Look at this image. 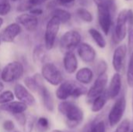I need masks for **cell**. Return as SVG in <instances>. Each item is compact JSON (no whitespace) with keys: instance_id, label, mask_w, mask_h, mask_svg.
Segmentation results:
<instances>
[{"instance_id":"obj_1","label":"cell","mask_w":133,"mask_h":132,"mask_svg":"<svg viewBox=\"0 0 133 132\" xmlns=\"http://www.w3.org/2000/svg\"><path fill=\"white\" fill-rule=\"evenodd\" d=\"M97 8L99 25L105 35H108L113 23L115 6L113 0H94Z\"/></svg>"},{"instance_id":"obj_23","label":"cell","mask_w":133,"mask_h":132,"mask_svg":"<svg viewBox=\"0 0 133 132\" xmlns=\"http://www.w3.org/2000/svg\"><path fill=\"white\" fill-rule=\"evenodd\" d=\"M108 97L106 96V93H103L97 97H96L92 103L91 110L94 113H98L104 107L107 103Z\"/></svg>"},{"instance_id":"obj_15","label":"cell","mask_w":133,"mask_h":132,"mask_svg":"<svg viewBox=\"0 0 133 132\" xmlns=\"http://www.w3.org/2000/svg\"><path fill=\"white\" fill-rule=\"evenodd\" d=\"M122 77L118 72L115 73L111 79L109 86L106 92V96L108 99H115L118 96L122 89Z\"/></svg>"},{"instance_id":"obj_2","label":"cell","mask_w":133,"mask_h":132,"mask_svg":"<svg viewBox=\"0 0 133 132\" xmlns=\"http://www.w3.org/2000/svg\"><path fill=\"white\" fill-rule=\"evenodd\" d=\"M58 110L65 116L66 124L70 128H76L83 121L84 114L82 109L72 102L62 101L58 106Z\"/></svg>"},{"instance_id":"obj_31","label":"cell","mask_w":133,"mask_h":132,"mask_svg":"<svg viewBox=\"0 0 133 132\" xmlns=\"http://www.w3.org/2000/svg\"><path fill=\"white\" fill-rule=\"evenodd\" d=\"M11 10V5L8 0L0 1V16L7 15Z\"/></svg>"},{"instance_id":"obj_8","label":"cell","mask_w":133,"mask_h":132,"mask_svg":"<svg viewBox=\"0 0 133 132\" xmlns=\"http://www.w3.org/2000/svg\"><path fill=\"white\" fill-rule=\"evenodd\" d=\"M126 108V100L124 95L121 96L114 103L108 114V122L111 127L119 124Z\"/></svg>"},{"instance_id":"obj_7","label":"cell","mask_w":133,"mask_h":132,"mask_svg":"<svg viewBox=\"0 0 133 132\" xmlns=\"http://www.w3.org/2000/svg\"><path fill=\"white\" fill-rule=\"evenodd\" d=\"M127 10H122L117 17L116 25L112 33V40L115 44L121 43L127 35Z\"/></svg>"},{"instance_id":"obj_48","label":"cell","mask_w":133,"mask_h":132,"mask_svg":"<svg viewBox=\"0 0 133 132\" xmlns=\"http://www.w3.org/2000/svg\"><path fill=\"white\" fill-rule=\"evenodd\" d=\"M0 44H1V39H0Z\"/></svg>"},{"instance_id":"obj_19","label":"cell","mask_w":133,"mask_h":132,"mask_svg":"<svg viewBox=\"0 0 133 132\" xmlns=\"http://www.w3.org/2000/svg\"><path fill=\"white\" fill-rule=\"evenodd\" d=\"M27 105L20 101H12L9 103L0 105V110L12 114L13 115L24 113L27 110Z\"/></svg>"},{"instance_id":"obj_35","label":"cell","mask_w":133,"mask_h":132,"mask_svg":"<svg viewBox=\"0 0 133 132\" xmlns=\"http://www.w3.org/2000/svg\"><path fill=\"white\" fill-rule=\"evenodd\" d=\"M3 128L6 131H12L14 130L15 128V125L12 121L11 120H7L5 121L3 123Z\"/></svg>"},{"instance_id":"obj_43","label":"cell","mask_w":133,"mask_h":132,"mask_svg":"<svg viewBox=\"0 0 133 132\" xmlns=\"http://www.w3.org/2000/svg\"><path fill=\"white\" fill-rule=\"evenodd\" d=\"M3 22H4L3 19H2V17H0V27L2 26V24H3Z\"/></svg>"},{"instance_id":"obj_44","label":"cell","mask_w":133,"mask_h":132,"mask_svg":"<svg viewBox=\"0 0 133 132\" xmlns=\"http://www.w3.org/2000/svg\"><path fill=\"white\" fill-rule=\"evenodd\" d=\"M51 132H65V131H62L58 130V129H55V130H53Z\"/></svg>"},{"instance_id":"obj_27","label":"cell","mask_w":133,"mask_h":132,"mask_svg":"<svg viewBox=\"0 0 133 132\" xmlns=\"http://www.w3.org/2000/svg\"><path fill=\"white\" fill-rule=\"evenodd\" d=\"M14 93L10 90H5L0 93V105L9 103L14 100Z\"/></svg>"},{"instance_id":"obj_17","label":"cell","mask_w":133,"mask_h":132,"mask_svg":"<svg viewBox=\"0 0 133 132\" xmlns=\"http://www.w3.org/2000/svg\"><path fill=\"white\" fill-rule=\"evenodd\" d=\"M24 84L28 90L36 93H39L41 89L44 86V79L40 74H34L33 76L26 77Z\"/></svg>"},{"instance_id":"obj_14","label":"cell","mask_w":133,"mask_h":132,"mask_svg":"<svg viewBox=\"0 0 133 132\" xmlns=\"http://www.w3.org/2000/svg\"><path fill=\"white\" fill-rule=\"evenodd\" d=\"M21 26L16 23H11L8 25L2 32L0 35V39L5 43H12L14 41L16 37L21 33Z\"/></svg>"},{"instance_id":"obj_24","label":"cell","mask_w":133,"mask_h":132,"mask_svg":"<svg viewBox=\"0 0 133 132\" xmlns=\"http://www.w3.org/2000/svg\"><path fill=\"white\" fill-rule=\"evenodd\" d=\"M89 34L90 35V37H92V39L94 40V41L96 43V44L101 47V48H104L107 45V42L105 38L103 37L102 33L101 32H99L97 30L94 29V28H90L89 30Z\"/></svg>"},{"instance_id":"obj_21","label":"cell","mask_w":133,"mask_h":132,"mask_svg":"<svg viewBox=\"0 0 133 132\" xmlns=\"http://www.w3.org/2000/svg\"><path fill=\"white\" fill-rule=\"evenodd\" d=\"M94 78V72L89 68H82L76 73V79L80 84H90Z\"/></svg>"},{"instance_id":"obj_42","label":"cell","mask_w":133,"mask_h":132,"mask_svg":"<svg viewBox=\"0 0 133 132\" xmlns=\"http://www.w3.org/2000/svg\"><path fill=\"white\" fill-rule=\"evenodd\" d=\"M3 89H4V84L2 82H0V93L2 92Z\"/></svg>"},{"instance_id":"obj_26","label":"cell","mask_w":133,"mask_h":132,"mask_svg":"<svg viewBox=\"0 0 133 132\" xmlns=\"http://www.w3.org/2000/svg\"><path fill=\"white\" fill-rule=\"evenodd\" d=\"M76 14L83 21H84L86 23H91L94 19L93 15L91 14V12H89L87 9L83 8V7L77 9Z\"/></svg>"},{"instance_id":"obj_32","label":"cell","mask_w":133,"mask_h":132,"mask_svg":"<svg viewBox=\"0 0 133 132\" xmlns=\"http://www.w3.org/2000/svg\"><path fill=\"white\" fill-rule=\"evenodd\" d=\"M128 52L131 54L133 51V27L129 26L128 29Z\"/></svg>"},{"instance_id":"obj_49","label":"cell","mask_w":133,"mask_h":132,"mask_svg":"<svg viewBox=\"0 0 133 132\" xmlns=\"http://www.w3.org/2000/svg\"><path fill=\"white\" fill-rule=\"evenodd\" d=\"M130 132H133V130H132V131H130Z\"/></svg>"},{"instance_id":"obj_22","label":"cell","mask_w":133,"mask_h":132,"mask_svg":"<svg viewBox=\"0 0 133 132\" xmlns=\"http://www.w3.org/2000/svg\"><path fill=\"white\" fill-rule=\"evenodd\" d=\"M47 56V49L42 44L36 46L33 51V59L36 64H43Z\"/></svg>"},{"instance_id":"obj_13","label":"cell","mask_w":133,"mask_h":132,"mask_svg":"<svg viewBox=\"0 0 133 132\" xmlns=\"http://www.w3.org/2000/svg\"><path fill=\"white\" fill-rule=\"evenodd\" d=\"M16 23L23 26L27 31L33 32L38 26V19L30 13H23L16 18Z\"/></svg>"},{"instance_id":"obj_9","label":"cell","mask_w":133,"mask_h":132,"mask_svg":"<svg viewBox=\"0 0 133 132\" xmlns=\"http://www.w3.org/2000/svg\"><path fill=\"white\" fill-rule=\"evenodd\" d=\"M108 78L106 73L98 75L94 83L87 92V99L94 100L96 97L104 93V89L108 84Z\"/></svg>"},{"instance_id":"obj_47","label":"cell","mask_w":133,"mask_h":132,"mask_svg":"<svg viewBox=\"0 0 133 132\" xmlns=\"http://www.w3.org/2000/svg\"><path fill=\"white\" fill-rule=\"evenodd\" d=\"M125 1H131V0H125Z\"/></svg>"},{"instance_id":"obj_25","label":"cell","mask_w":133,"mask_h":132,"mask_svg":"<svg viewBox=\"0 0 133 132\" xmlns=\"http://www.w3.org/2000/svg\"><path fill=\"white\" fill-rule=\"evenodd\" d=\"M52 16H56L61 22V23H66L71 19V13L65 9L55 8L53 9V12L51 13Z\"/></svg>"},{"instance_id":"obj_6","label":"cell","mask_w":133,"mask_h":132,"mask_svg":"<svg viewBox=\"0 0 133 132\" xmlns=\"http://www.w3.org/2000/svg\"><path fill=\"white\" fill-rule=\"evenodd\" d=\"M82 37L77 30H69L65 32L61 37L59 46L62 51L66 53L72 51L81 43Z\"/></svg>"},{"instance_id":"obj_5","label":"cell","mask_w":133,"mask_h":132,"mask_svg":"<svg viewBox=\"0 0 133 132\" xmlns=\"http://www.w3.org/2000/svg\"><path fill=\"white\" fill-rule=\"evenodd\" d=\"M41 76L52 86H59L63 82V76L58 68L53 63H45L41 68Z\"/></svg>"},{"instance_id":"obj_40","label":"cell","mask_w":133,"mask_h":132,"mask_svg":"<svg viewBox=\"0 0 133 132\" xmlns=\"http://www.w3.org/2000/svg\"><path fill=\"white\" fill-rule=\"evenodd\" d=\"M44 12V11L41 9H39V8H37V9H32L31 10H30V14L33 15V16H41L42 15Z\"/></svg>"},{"instance_id":"obj_10","label":"cell","mask_w":133,"mask_h":132,"mask_svg":"<svg viewBox=\"0 0 133 132\" xmlns=\"http://www.w3.org/2000/svg\"><path fill=\"white\" fill-rule=\"evenodd\" d=\"M13 93L18 101H20L27 106H34L36 103V100L34 95L31 94V93L26 89V86L20 83H17L14 86Z\"/></svg>"},{"instance_id":"obj_12","label":"cell","mask_w":133,"mask_h":132,"mask_svg":"<svg viewBox=\"0 0 133 132\" xmlns=\"http://www.w3.org/2000/svg\"><path fill=\"white\" fill-rule=\"evenodd\" d=\"M77 53L81 60L87 64L94 62L97 56L95 49L87 43H80L77 47Z\"/></svg>"},{"instance_id":"obj_38","label":"cell","mask_w":133,"mask_h":132,"mask_svg":"<svg viewBox=\"0 0 133 132\" xmlns=\"http://www.w3.org/2000/svg\"><path fill=\"white\" fill-rule=\"evenodd\" d=\"M14 117H15L16 120L17 121V122H18L20 125L24 126V124H25L26 122V116H25L24 113L19 114H16V115H14Z\"/></svg>"},{"instance_id":"obj_39","label":"cell","mask_w":133,"mask_h":132,"mask_svg":"<svg viewBox=\"0 0 133 132\" xmlns=\"http://www.w3.org/2000/svg\"><path fill=\"white\" fill-rule=\"evenodd\" d=\"M127 23L129 26L133 27V11L132 9L127 10Z\"/></svg>"},{"instance_id":"obj_33","label":"cell","mask_w":133,"mask_h":132,"mask_svg":"<svg viewBox=\"0 0 133 132\" xmlns=\"http://www.w3.org/2000/svg\"><path fill=\"white\" fill-rule=\"evenodd\" d=\"M32 9H34L31 5L30 4L28 0H25L23 2H21L18 6H17V11L18 12H26V11H30Z\"/></svg>"},{"instance_id":"obj_3","label":"cell","mask_w":133,"mask_h":132,"mask_svg":"<svg viewBox=\"0 0 133 132\" xmlns=\"http://www.w3.org/2000/svg\"><path fill=\"white\" fill-rule=\"evenodd\" d=\"M24 73V68L19 61L8 63L1 72V79L6 83H12L19 80Z\"/></svg>"},{"instance_id":"obj_30","label":"cell","mask_w":133,"mask_h":132,"mask_svg":"<svg viewBox=\"0 0 133 132\" xmlns=\"http://www.w3.org/2000/svg\"><path fill=\"white\" fill-rule=\"evenodd\" d=\"M130 121L129 119L123 120L113 132H129L130 130Z\"/></svg>"},{"instance_id":"obj_11","label":"cell","mask_w":133,"mask_h":132,"mask_svg":"<svg viewBox=\"0 0 133 132\" xmlns=\"http://www.w3.org/2000/svg\"><path fill=\"white\" fill-rule=\"evenodd\" d=\"M127 51L128 50H127L126 45L122 44L117 47L113 53L112 65H113L115 71L118 73H119L124 67Z\"/></svg>"},{"instance_id":"obj_51","label":"cell","mask_w":133,"mask_h":132,"mask_svg":"<svg viewBox=\"0 0 133 132\" xmlns=\"http://www.w3.org/2000/svg\"><path fill=\"white\" fill-rule=\"evenodd\" d=\"M15 132H19V131H15Z\"/></svg>"},{"instance_id":"obj_45","label":"cell","mask_w":133,"mask_h":132,"mask_svg":"<svg viewBox=\"0 0 133 132\" xmlns=\"http://www.w3.org/2000/svg\"><path fill=\"white\" fill-rule=\"evenodd\" d=\"M132 112H133V95H132Z\"/></svg>"},{"instance_id":"obj_28","label":"cell","mask_w":133,"mask_h":132,"mask_svg":"<svg viewBox=\"0 0 133 132\" xmlns=\"http://www.w3.org/2000/svg\"><path fill=\"white\" fill-rule=\"evenodd\" d=\"M127 83L129 87H133V51L130 54L127 69Z\"/></svg>"},{"instance_id":"obj_41","label":"cell","mask_w":133,"mask_h":132,"mask_svg":"<svg viewBox=\"0 0 133 132\" xmlns=\"http://www.w3.org/2000/svg\"><path fill=\"white\" fill-rule=\"evenodd\" d=\"M30 4L31 5V6L34 8V6H37V5H41L42 3H44L46 2L48 0H28Z\"/></svg>"},{"instance_id":"obj_34","label":"cell","mask_w":133,"mask_h":132,"mask_svg":"<svg viewBox=\"0 0 133 132\" xmlns=\"http://www.w3.org/2000/svg\"><path fill=\"white\" fill-rule=\"evenodd\" d=\"M34 120L32 118H30L29 120H26V124L23 126V132H32L34 128Z\"/></svg>"},{"instance_id":"obj_16","label":"cell","mask_w":133,"mask_h":132,"mask_svg":"<svg viewBox=\"0 0 133 132\" xmlns=\"http://www.w3.org/2000/svg\"><path fill=\"white\" fill-rule=\"evenodd\" d=\"M75 82H70V81H65L62 82L58 87L55 95L56 97L62 101H65L70 96H72V93L75 88Z\"/></svg>"},{"instance_id":"obj_50","label":"cell","mask_w":133,"mask_h":132,"mask_svg":"<svg viewBox=\"0 0 133 132\" xmlns=\"http://www.w3.org/2000/svg\"><path fill=\"white\" fill-rule=\"evenodd\" d=\"M0 1H3V0H0Z\"/></svg>"},{"instance_id":"obj_4","label":"cell","mask_w":133,"mask_h":132,"mask_svg":"<svg viewBox=\"0 0 133 132\" xmlns=\"http://www.w3.org/2000/svg\"><path fill=\"white\" fill-rule=\"evenodd\" d=\"M61 22L56 16H52L47 23L44 33V47L47 51L53 48L60 29Z\"/></svg>"},{"instance_id":"obj_46","label":"cell","mask_w":133,"mask_h":132,"mask_svg":"<svg viewBox=\"0 0 133 132\" xmlns=\"http://www.w3.org/2000/svg\"><path fill=\"white\" fill-rule=\"evenodd\" d=\"M12 2H18V1H21V0H12Z\"/></svg>"},{"instance_id":"obj_20","label":"cell","mask_w":133,"mask_h":132,"mask_svg":"<svg viewBox=\"0 0 133 132\" xmlns=\"http://www.w3.org/2000/svg\"><path fill=\"white\" fill-rule=\"evenodd\" d=\"M38 93L41 96L43 104H44V107L46 108V110L50 111V112H53L54 109H55L54 100H53V97L51 96V93L49 92L48 88L45 86H44L41 89V90L39 91Z\"/></svg>"},{"instance_id":"obj_18","label":"cell","mask_w":133,"mask_h":132,"mask_svg":"<svg viewBox=\"0 0 133 132\" xmlns=\"http://www.w3.org/2000/svg\"><path fill=\"white\" fill-rule=\"evenodd\" d=\"M63 65L68 74H73L78 68V60L76 54L72 51L65 53L63 58Z\"/></svg>"},{"instance_id":"obj_29","label":"cell","mask_w":133,"mask_h":132,"mask_svg":"<svg viewBox=\"0 0 133 132\" xmlns=\"http://www.w3.org/2000/svg\"><path fill=\"white\" fill-rule=\"evenodd\" d=\"M37 129L41 132L46 131L48 128H49V121L47 117H41L38 118L37 121Z\"/></svg>"},{"instance_id":"obj_36","label":"cell","mask_w":133,"mask_h":132,"mask_svg":"<svg viewBox=\"0 0 133 132\" xmlns=\"http://www.w3.org/2000/svg\"><path fill=\"white\" fill-rule=\"evenodd\" d=\"M55 4L66 6V7H70L73 5L76 0H55Z\"/></svg>"},{"instance_id":"obj_37","label":"cell","mask_w":133,"mask_h":132,"mask_svg":"<svg viewBox=\"0 0 133 132\" xmlns=\"http://www.w3.org/2000/svg\"><path fill=\"white\" fill-rule=\"evenodd\" d=\"M107 69V64L104 61H101L97 66V74L98 75L104 74Z\"/></svg>"}]
</instances>
